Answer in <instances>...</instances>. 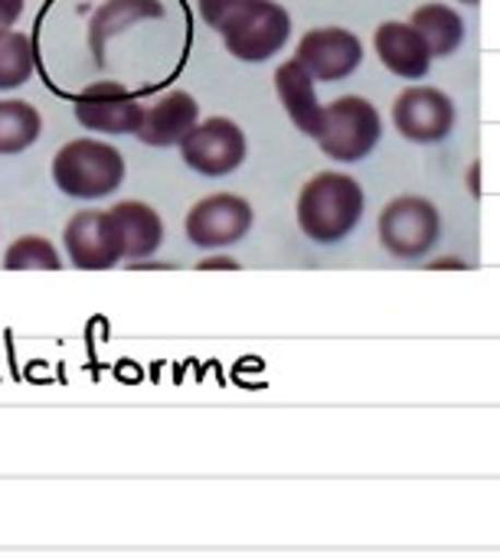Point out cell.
Masks as SVG:
<instances>
[{"label": "cell", "mask_w": 500, "mask_h": 558, "mask_svg": "<svg viewBox=\"0 0 500 558\" xmlns=\"http://www.w3.org/2000/svg\"><path fill=\"white\" fill-rule=\"evenodd\" d=\"M367 209V193L357 177L341 170L314 173L298 193V229L318 245H337L350 239Z\"/></svg>", "instance_id": "1"}, {"label": "cell", "mask_w": 500, "mask_h": 558, "mask_svg": "<svg viewBox=\"0 0 500 558\" xmlns=\"http://www.w3.org/2000/svg\"><path fill=\"white\" fill-rule=\"evenodd\" d=\"M124 154L98 137H75L52 157V183L72 199H102L124 183Z\"/></svg>", "instance_id": "2"}, {"label": "cell", "mask_w": 500, "mask_h": 558, "mask_svg": "<svg viewBox=\"0 0 500 558\" xmlns=\"http://www.w3.org/2000/svg\"><path fill=\"white\" fill-rule=\"evenodd\" d=\"M383 137V114L364 95H341L328 105L318 147L337 163H360Z\"/></svg>", "instance_id": "3"}, {"label": "cell", "mask_w": 500, "mask_h": 558, "mask_svg": "<svg viewBox=\"0 0 500 558\" xmlns=\"http://www.w3.org/2000/svg\"><path fill=\"white\" fill-rule=\"evenodd\" d=\"M377 235L386 255L400 262H419L442 239V213L426 196H396L383 206L377 219Z\"/></svg>", "instance_id": "4"}, {"label": "cell", "mask_w": 500, "mask_h": 558, "mask_svg": "<svg viewBox=\"0 0 500 558\" xmlns=\"http://www.w3.org/2000/svg\"><path fill=\"white\" fill-rule=\"evenodd\" d=\"M223 46L242 62H265L291 39V13L278 0H252L223 29Z\"/></svg>", "instance_id": "5"}, {"label": "cell", "mask_w": 500, "mask_h": 558, "mask_svg": "<svg viewBox=\"0 0 500 558\" xmlns=\"http://www.w3.org/2000/svg\"><path fill=\"white\" fill-rule=\"evenodd\" d=\"M246 154H249L246 131L233 118H223V114L200 121L180 144L183 163L197 170L200 177H229L233 170L242 167Z\"/></svg>", "instance_id": "6"}, {"label": "cell", "mask_w": 500, "mask_h": 558, "mask_svg": "<svg viewBox=\"0 0 500 558\" xmlns=\"http://www.w3.org/2000/svg\"><path fill=\"white\" fill-rule=\"evenodd\" d=\"M252 222H255V213L246 196L213 193V196H203L200 203H193L183 229L197 248H226V245L246 239L252 232Z\"/></svg>", "instance_id": "7"}, {"label": "cell", "mask_w": 500, "mask_h": 558, "mask_svg": "<svg viewBox=\"0 0 500 558\" xmlns=\"http://www.w3.org/2000/svg\"><path fill=\"white\" fill-rule=\"evenodd\" d=\"M455 101L436 85H409L393 101V124L413 144H439L455 128Z\"/></svg>", "instance_id": "8"}, {"label": "cell", "mask_w": 500, "mask_h": 558, "mask_svg": "<svg viewBox=\"0 0 500 558\" xmlns=\"http://www.w3.org/2000/svg\"><path fill=\"white\" fill-rule=\"evenodd\" d=\"M364 39L347 26H314L295 46V59L318 82L350 78L364 65Z\"/></svg>", "instance_id": "9"}, {"label": "cell", "mask_w": 500, "mask_h": 558, "mask_svg": "<svg viewBox=\"0 0 500 558\" xmlns=\"http://www.w3.org/2000/svg\"><path fill=\"white\" fill-rule=\"evenodd\" d=\"M69 262L82 271H108L124 258V245L111 209H82L62 232Z\"/></svg>", "instance_id": "10"}, {"label": "cell", "mask_w": 500, "mask_h": 558, "mask_svg": "<svg viewBox=\"0 0 500 558\" xmlns=\"http://www.w3.org/2000/svg\"><path fill=\"white\" fill-rule=\"evenodd\" d=\"M75 121L98 134H138L144 121L141 98L118 82H92L75 95Z\"/></svg>", "instance_id": "11"}, {"label": "cell", "mask_w": 500, "mask_h": 558, "mask_svg": "<svg viewBox=\"0 0 500 558\" xmlns=\"http://www.w3.org/2000/svg\"><path fill=\"white\" fill-rule=\"evenodd\" d=\"M373 49L380 62L396 75V78H426L432 69V49L419 36V29L409 20H383L373 33Z\"/></svg>", "instance_id": "12"}, {"label": "cell", "mask_w": 500, "mask_h": 558, "mask_svg": "<svg viewBox=\"0 0 500 558\" xmlns=\"http://www.w3.org/2000/svg\"><path fill=\"white\" fill-rule=\"evenodd\" d=\"M275 92H278V101H282L285 114L291 118V124L301 134L318 141V134L324 128L328 105H321V98H318V78L295 56L275 69Z\"/></svg>", "instance_id": "13"}, {"label": "cell", "mask_w": 500, "mask_h": 558, "mask_svg": "<svg viewBox=\"0 0 500 558\" xmlns=\"http://www.w3.org/2000/svg\"><path fill=\"white\" fill-rule=\"evenodd\" d=\"M197 124H200L197 98L183 88H174L144 108V121L134 137L144 141L147 147H174V144H183Z\"/></svg>", "instance_id": "14"}, {"label": "cell", "mask_w": 500, "mask_h": 558, "mask_svg": "<svg viewBox=\"0 0 500 558\" xmlns=\"http://www.w3.org/2000/svg\"><path fill=\"white\" fill-rule=\"evenodd\" d=\"M164 16V3L160 0H105L88 23V49L95 56V62H105V49L108 43L121 33L131 29L141 20H160Z\"/></svg>", "instance_id": "15"}, {"label": "cell", "mask_w": 500, "mask_h": 558, "mask_svg": "<svg viewBox=\"0 0 500 558\" xmlns=\"http://www.w3.org/2000/svg\"><path fill=\"white\" fill-rule=\"evenodd\" d=\"M121 245H124V258H147L160 248L164 242V219L154 206L141 203V199H124L111 206Z\"/></svg>", "instance_id": "16"}, {"label": "cell", "mask_w": 500, "mask_h": 558, "mask_svg": "<svg viewBox=\"0 0 500 558\" xmlns=\"http://www.w3.org/2000/svg\"><path fill=\"white\" fill-rule=\"evenodd\" d=\"M409 23L419 29V36L429 43L432 56L436 59H449L455 56L465 39H468V26H465V16L449 7V3H422L413 10Z\"/></svg>", "instance_id": "17"}, {"label": "cell", "mask_w": 500, "mask_h": 558, "mask_svg": "<svg viewBox=\"0 0 500 558\" xmlns=\"http://www.w3.org/2000/svg\"><path fill=\"white\" fill-rule=\"evenodd\" d=\"M43 131V118L29 101L20 98H3L0 101V157H13L36 144Z\"/></svg>", "instance_id": "18"}, {"label": "cell", "mask_w": 500, "mask_h": 558, "mask_svg": "<svg viewBox=\"0 0 500 558\" xmlns=\"http://www.w3.org/2000/svg\"><path fill=\"white\" fill-rule=\"evenodd\" d=\"M33 39L16 29L0 33V88H20L33 78Z\"/></svg>", "instance_id": "19"}, {"label": "cell", "mask_w": 500, "mask_h": 558, "mask_svg": "<svg viewBox=\"0 0 500 558\" xmlns=\"http://www.w3.org/2000/svg\"><path fill=\"white\" fill-rule=\"evenodd\" d=\"M3 268L7 271H59L62 258L56 252V245L43 235H20L7 255H3Z\"/></svg>", "instance_id": "20"}, {"label": "cell", "mask_w": 500, "mask_h": 558, "mask_svg": "<svg viewBox=\"0 0 500 558\" xmlns=\"http://www.w3.org/2000/svg\"><path fill=\"white\" fill-rule=\"evenodd\" d=\"M252 0H197V10H200V16H203V23L206 26H213V29H223L239 10H246Z\"/></svg>", "instance_id": "21"}, {"label": "cell", "mask_w": 500, "mask_h": 558, "mask_svg": "<svg viewBox=\"0 0 500 558\" xmlns=\"http://www.w3.org/2000/svg\"><path fill=\"white\" fill-rule=\"evenodd\" d=\"M23 13V0H0V33L10 29Z\"/></svg>", "instance_id": "22"}, {"label": "cell", "mask_w": 500, "mask_h": 558, "mask_svg": "<svg viewBox=\"0 0 500 558\" xmlns=\"http://www.w3.org/2000/svg\"><path fill=\"white\" fill-rule=\"evenodd\" d=\"M197 268H200V271H213V268H219V271H239V262H236V258H229V255H216V258L200 262Z\"/></svg>", "instance_id": "23"}, {"label": "cell", "mask_w": 500, "mask_h": 558, "mask_svg": "<svg viewBox=\"0 0 500 558\" xmlns=\"http://www.w3.org/2000/svg\"><path fill=\"white\" fill-rule=\"evenodd\" d=\"M465 183H468V193L478 199V196H481V160H472V163H468Z\"/></svg>", "instance_id": "24"}, {"label": "cell", "mask_w": 500, "mask_h": 558, "mask_svg": "<svg viewBox=\"0 0 500 558\" xmlns=\"http://www.w3.org/2000/svg\"><path fill=\"white\" fill-rule=\"evenodd\" d=\"M429 268H465V262L462 258H442V262H429Z\"/></svg>", "instance_id": "25"}, {"label": "cell", "mask_w": 500, "mask_h": 558, "mask_svg": "<svg viewBox=\"0 0 500 558\" xmlns=\"http://www.w3.org/2000/svg\"><path fill=\"white\" fill-rule=\"evenodd\" d=\"M459 3H468V7H475V3H481V0H459Z\"/></svg>", "instance_id": "26"}]
</instances>
